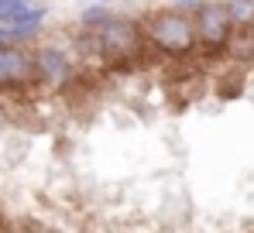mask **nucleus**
<instances>
[{"label":"nucleus","mask_w":254,"mask_h":233,"mask_svg":"<svg viewBox=\"0 0 254 233\" xmlns=\"http://www.w3.org/2000/svg\"><path fill=\"white\" fill-rule=\"evenodd\" d=\"M114 17H117V10H114L110 3L93 0V3H86L83 10H79V28H83V31H89V35H96V31H100V28H107Z\"/></svg>","instance_id":"6"},{"label":"nucleus","mask_w":254,"mask_h":233,"mask_svg":"<svg viewBox=\"0 0 254 233\" xmlns=\"http://www.w3.org/2000/svg\"><path fill=\"white\" fill-rule=\"evenodd\" d=\"M144 38L151 41L155 48L169 52V55H179V52H189L199 45V35H196V21L189 10L182 7H165L158 14H151L144 21Z\"/></svg>","instance_id":"1"},{"label":"nucleus","mask_w":254,"mask_h":233,"mask_svg":"<svg viewBox=\"0 0 254 233\" xmlns=\"http://www.w3.org/2000/svg\"><path fill=\"white\" fill-rule=\"evenodd\" d=\"M31 79H35V55H28L24 45H3L0 48V89L3 86H28Z\"/></svg>","instance_id":"5"},{"label":"nucleus","mask_w":254,"mask_h":233,"mask_svg":"<svg viewBox=\"0 0 254 233\" xmlns=\"http://www.w3.org/2000/svg\"><path fill=\"white\" fill-rule=\"evenodd\" d=\"M192 21H196V35H199V45H210V48H220V45H230L234 41V17L227 10V0H203L196 10H192Z\"/></svg>","instance_id":"3"},{"label":"nucleus","mask_w":254,"mask_h":233,"mask_svg":"<svg viewBox=\"0 0 254 233\" xmlns=\"http://www.w3.org/2000/svg\"><path fill=\"white\" fill-rule=\"evenodd\" d=\"M203 0H169V7H182V10H196Z\"/></svg>","instance_id":"8"},{"label":"nucleus","mask_w":254,"mask_h":233,"mask_svg":"<svg viewBox=\"0 0 254 233\" xmlns=\"http://www.w3.org/2000/svg\"><path fill=\"white\" fill-rule=\"evenodd\" d=\"M76 76V62L69 52H62L59 45H45L35 52V79L42 86H52V89H62L69 86Z\"/></svg>","instance_id":"4"},{"label":"nucleus","mask_w":254,"mask_h":233,"mask_svg":"<svg viewBox=\"0 0 254 233\" xmlns=\"http://www.w3.org/2000/svg\"><path fill=\"white\" fill-rule=\"evenodd\" d=\"M103 3H114V0H103Z\"/></svg>","instance_id":"10"},{"label":"nucleus","mask_w":254,"mask_h":233,"mask_svg":"<svg viewBox=\"0 0 254 233\" xmlns=\"http://www.w3.org/2000/svg\"><path fill=\"white\" fill-rule=\"evenodd\" d=\"M96 48H100V55L103 58H130V55H137V48H141V41H144V24H137V21H130V17H114L107 28H100L96 35Z\"/></svg>","instance_id":"2"},{"label":"nucleus","mask_w":254,"mask_h":233,"mask_svg":"<svg viewBox=\"0 0 254 233\" xmlns=\"http://www.w3.org/2000/svg\"><path fill=\"white\" fill-rule=\"evenodd\" d=\"M244 35H248V38H251V45H254V21L248 24V31H244Z\"/></svg>","instance_id":"9"},{"label":"nucleus","mask_w":254,"mask_h":233,"mask_svg":"<svg viewBox=\"0 0 254 233\" xmlns=\"http://www.w3.org/2000/svg\"><path fill=\"white\" fill-rule=\"evenodd\" d=\"M227 10H230L237 28H248L254 21V0H227Z\"/></svg>","instance_id":"7"}]
</instances>
